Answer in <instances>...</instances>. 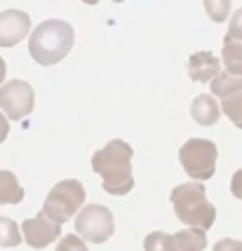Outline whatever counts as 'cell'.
<instances>
[{"label":"cell","mask_w":242,"mask_h":251,"mask_svg":"<svg viewBox=\"0 0 242 251\" xmlns=\"http://www.w3.org/2000/svg\"><path fill=\"white\" fill-rule=\"evenodd\" d=\"M132 155V146L122 139H113L92 155V169L101 176V188L108 195H127L134 188Z\"/></svg>","instance_id":"1"},{"label":"cell","mask_w":242,"mask_h":251,"mask_svg":"<svg viewBox=\"0 0 242 251\" xmlns=\"http://www.w3.org/2000/svg\"><path fill=\"white\" fill-rule=\"evenodd\" d=\"M73 40H76V31L71 24L61 22V19H47L31 33L28 52L35 64L54 66L61 59H66V54L73 47Z\"/></svg>","instance_id":"2"},{"label":"cell","mask_w":242,"mask_h":251,"mask_svg":"<svg viewBox=\"0 0 242 251\" xmlns=\"http://www.w3.org/2000/svg\"><path fill=\"white\" fill-rule=\"evenodd\" d=\"M172 207H174L176 219L188 228H198L207 232L214 221H216V209L207 200V190L205 186L195 181V183H181L172 190Z\"/></svg>","instance_id":"3"},{"label":"cell","mask_w":242,"mask_h":251,"mask_svg":"<svg viewBox=\"0 0 242 251\" xmlns=\"http://www.w3.org/2000/svg\"><path fill=\"white\" fill-rule=\"evenodd\" d=\"M85 188L80 181L76 178H66V181H59L50 195L45 197L43 204V216L50 221H54L56 226L71 221L78 214V209H82L85 204Z\"/></svg>","instance_id":"4"},{"label":"cell","mask_w":242,"mask_h":251,"mask_svg":"<svg viewBox=\"0 0 242 251\" xmlns=\"http://www.w3.org/2000/svg\"><path fill=\"white\" fill-rule=\"evenodd\" d=\"M216 143L207 139H188L179 151V162L190 178L207 181L216 172Z\"/></svg>","instance_id":"5"},{"label":"cell","mask_w":242,"mask_h":251,"mask_svg":"<svg viewBox=\"0 0 242 251\" xmlns=\"http://www.w3.org/2000/svg\"><path fill=\"white\" fill-rule=\"evenodd\" d=\"M76 230L82 240L92 242V244H104L106 240H110V235L115 230V219H113L108 207L87 204L78 211Z\"/></svg>","instance_id":"6"},{"label":"cell","mask_w":242,"mask_h":251,"mask_svg":"<svg viewBox=\"0 0 242 251\" xmlns=\"http://www.w3.org/2000/svg\"><path fill=\"white\" fill-rule=\"evenodd\" d=\"M35 103V92L26 80H10L0 87V110L10 120H22L31 115Z\"/></svg>","instance_id":"7"},{"label":"cell","mask_w":242,"mask_h":251,"mask_svg":"<svg viewBox=\"0 0 242 251\" xmlns=\"http://www.w3.org/2000/svg\"><path fill=\"white\" fill-rule=\"evenodd\" d=\"M22 232H24V240H26L28 247H33V249H45V247H50L52 242L59 240L61 228L56 226L54 221L45 219L43 214H38L33 219L24 221Z\"/></svg>","instance_id":"8"},{"label":"cell","mask_w":242,"mask_h":251,"mask_svg":"<svg viewBox=\"0 0 242 251\" xmlns=\"http://www.w3.org/2000/svg\"><path fill=\"white\" fill-rule=\"evenodd\" d=\"M31 31V17L22 10L0 12V47H14Z\"/></svg>","instance_id":"9"},{"label":"cell","mask_w":242,"mask_h":251,"mask_svg":"<svg viewBox=\"0 0 242 251\" xmlns=\"http://www.w3.org/2000/svg\"><path fill=\"white\" fill-rule=\"evenodd\" d=\"M221 61L212 52H195L188 59V75L195 82H212L219 75Z\"/></svg>","instance_id":"10"},{"label":"cell","mask_w":242,"mask_h":251,"mask_svg":"<svg viewBox=\"0 0 242 251\" xmlns=\"http://www.w3.org/2000/svg\"><path fill=\"white\" fill-rule=\"evenodd\" d=\"M221 108L219 103L214 101V97H209V94H200V97L193 99V103H190V115H193V120L202 125V127H212V125H216L219 122V115Z\"/></svg>","instance_id":"11"},{"label":"cell","mask_w":242,"mask_h":251,"mask_svg":"<svg viewBox=\"0 0 242 251\" xmlns=\"http://www.w3.org/2000/svg\"><path fill=\"white\" fill-rule=\"evenodd\" d=\"M172 237H174V251H202L207 247V232L198 228L179 230Z\"/></svg>","instance_id":"12"},{"label":"cell","mask_w":242,"mask_h":251,"mask_svg":"<svg viewBox=\"0 0 242 251\" xmlns=\"http://www.w3.org/2000/svg\"><path fill=\"white\" fill-rule=\"evenodd\" d=\"M24 200V188L17 181V176L0 169V204H19Z\"/></svg>","instance_id":"13"},{"label":"cell","mask_w":242,"mask_h":251,"mask_svg":"<svg viewBox=\"0 0 242 251\" xmlns=\"http://www.w3.org/2000/svg\"><path fill=\"white\" fill-rule=\"evenodd\" d=\"M221 59L226 66V73L231 75H242V40H233V38H223V50H221Z\"/></svg>","instance_id":"14"},{"label":"cell","mask_w":242,"mask_h":251,"mask_svg":"<svg viewBox=\"0 0 242 251\" xmlns=\"http://www.w3.org/2000/svg\"><path fill=\"white\" fill-rule=\"evenodd\" d=\"M242 89V75H231V73H219V75L212 80V94L214 97H231L235 92H240Z\"/></svg>","instance_id":"15"},{"label":"cell","mask_w":242,"mask_h":251,"mask_svg":"<svg viewBox=\"0 0 242 251\" xmlns=\"http://www.w3.org/2000/svg\"><path fill=\"white\" fill-rule=\"evenodd\" d=\"M22 244V230L7 216H0V247L12 249V247H19Z\"/></svg>","instance_id":"16"},{"label":"cell","mask_w":242,"mask_h":251,"mask_svg":"<svg viewBox=\"0 0 242 251\" xmlns=\"http://www.w3.org/2000/svg\"><path fill=\"white\" fill-rule=\"evenodd\" d=\"M221 110L226 113V118H228L238 129H242V89L223 99V101H221Z\"/></svg>","instance_id":"17"},{"label":"cell","mask_w":242,"mask_h":251,"mask_svg":"<svg viewBox=\"0 0 242 251\" xmlns=\"http://www.w3.org/2000/svg\"><path fill=\"white\" fill-rule=\"evenodd\" d=\"M143 249L146 251H174V237L162 232V230H155L151 235H146Z\"/></svg>","instance_id":"18"},{"label":"cell","mask_w":242,"mask_h":251,"mask_svg":"<svg viewBox=\"0 0 242 251\" xmlns=\"http://www.w3.org/2000/svg\"><path fill=\"white\" fill-rule=\"evenodd\" d=\"M205 12L214 24H221L231 14V0H205Z\"/></svg>","instance_id":"19"},{"label":"cell","mask_w":242,"mask_h":251,"mask_svg":"<svg viewBox=\"0 0 242 251\" xmlns=\"http://www.w3.org/2000/svg\"><path fill=\"white\" fill-rule=\"evenodd\" d=\"M56 251H89V249L80 235H64L59 240V244H56Z\"/></svg>","instance_id":"20"},{"label":"cell","mask_w":242,"mask_h":251,"mask_svg":"<svg viewBox=\"0 0 242 251\" xmlns=\"http://www.w3.org/2000/svg\"><path fill=\"white\" fill-rule=\"evenodd\" d=\"M226 35L233 38V40H242V7H238V10L233 12L231 24H228V33H226Z\"/></svg>","instance_id":"21"},{"label":"cell","mask_w":242,"mask_h":251,"mask_svg":"<svg viewBox=\"0 0 242 251\" xmlns=\"http://www.w3.org/2000/svg\"><path fill=\"white\" fill-rule=\"evenodd\" d=\"M212 251H242V242L226 237V240H219V242H216Z\"/></svg>","instance_id":"22"},{"label":"cell","mask_w":242,"mask_h":251,"mask_svg":"<svg viewBox=\"0 0 242 251\" xmlns=\"http://www.w3.org/2000/svg\"><path fill=\"white\" fill-rule=\"evenodd\" d=\"M231 193H233V197L242 200V169H238V172L233 174V178H231Z\"/></svg>","instance_id":"23"},{"label":"cell","mask_w":242,"mask_h":251,"mask_svg":"<svg viewBox=\"0 0 242 251\" xmlns=\"http://www.w3.org/2000/svg\"><path fill=\"white\" fill-rule=\"evenodd\" d=\"M7 134H10V122L5 118V113H0V143L7 139Z\"/></svg>","instance_id":"24"},{"label":"cell","mask_w":242,"mask_h":251,"mask_svg":"<svg viewBox=\"0 0 242 251\" xmlns=\"http://www.w3.org/2000/svg\"><path fill=\"white\" fill-rule=\"evenodd\" d=\"M5 73H7V64H5V59L0 56V87L5 85V82H2V80H5Z\"/></svg>","instance_id":"25"},{"label":"cell","mask_w":242,"mask_h":251,"mask_svg":"<svg viewBox=\"0 0 242 251\" xmlns=\"http://www.w3.org/2000/svg\"><path fill=\"white\" fill-rule=\"evenodd\" d=\"M85 5H97V2H101V0H82Z\"/></svg>","instance_id":"26"},{"label":"cell","mask_w":242,"mask_h":251,"mask_svg":"<svg viewBox=\"0 0 242 251\" xmlns=\"http://www.w3.org/2000/svg\"><path fill=\"white\" fill-rule=\"evenodd\" d=\"M113 2H125V0H113Z\"/></svg>","instance_id":"27"}]
</instances>
